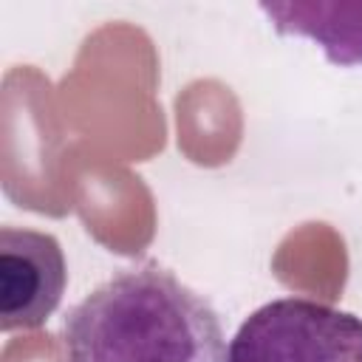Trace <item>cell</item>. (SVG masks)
<instances>
[{"instance_id":"cell-2","label":"cell","mask_w":362,"mask_h":362,"mask_svg":"<svg viewBox=\"0 0 362 362\" xmlns=\"http://www.w3.org/2000/svg\"><path fill=\"white\" fill-rule=\"evenodd\" d=\"M226 362H362V317L311 297H277L240 322Z\"/></svg>"},{"instance_id":"cell-3","label":"cell","mask_w":362,"mask_h":362,"mask_svg":"<svg viewBox=\"0 0 362 362\" xmlns=\"http://www.w3.org/2000/svg\"><path fill=\"white\" fill-rule=\"evenodd\" d=\"M68 266L59 240L28 226L0 229V328H40L62 303Z\"/></svg>"},{"instance_id":"cell-4","label":"cell","mask_w":362,"mask_h":362,"mask_svg":"<svg viewBox=\"0 0 362 362\" xmlns=\"http://www.w3.org/2000/svg\"><path fill=\"white\" fill-rule=\"evenodd\" d=\"M274 31L314 40L331 65L362 68V3H260Z\"/></svg>"},{"instance_id":"cell-1","label":"cell","mask_w":362,"mask_h":362,"mask_svg":"<svg viewBox=\"0 0 362 362\" xmlns=\"http://www.w3.org/2000/svg\"><path fill=\"white\" fill-rule=\"evenodd\" d=\"M62 345L65 362H226L218 311L156 263L122 269L79 300Z\"/></svg>"}]
</instances>
